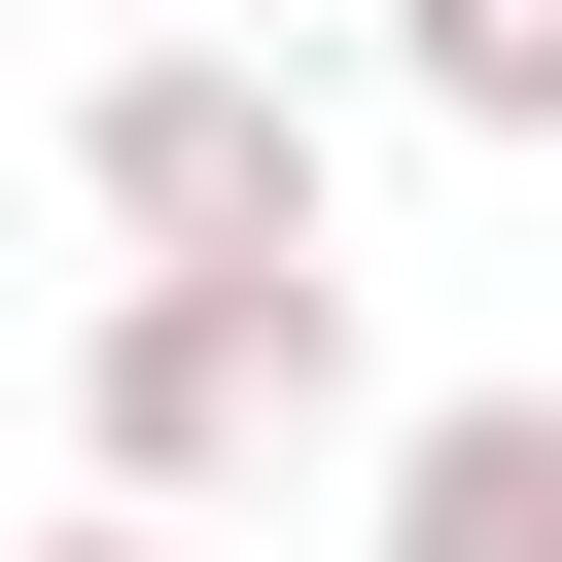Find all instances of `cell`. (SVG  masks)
I'll use <instances>...</instances> for the list:
<instances>
[{"mask_svg": "<svg viewBox=\"0 0 562 562\" xmlns=\"http://www.w3.org/2000/svg\"><path fill=\"white\" fill-rule=\"evenodd\" d=\"M281 422H351V246H246V281H105L70 316V457L105 492H246Z\"/></svg>", "mask_w": 562, "mask_h": 562, "instance_id": "1", "label": "cell"}, {"mask_svg": "<svg viewBox=\"0 0 562 562\" xmlns=\"http://www.w3.org/2000/svg\"><path fill=\"white\" fill-rule=\"evenodd\" d=\"M70 211H105L140 281H246V246H351V140H316L281 35H140V70L70 105Z\"/></svg>", "mask_w": 562, "mask_h": 562, "instance_id": "2", "label": "cell"}, {"mask_svg": "<svg viewBox=\"0 0 562 562\" xmlns=\"http://www.w3.org/2000/svg\"><path fill=\"white\" fill-rule=\"evenodd\" d=\"M386 562H562V386H422L386 422Z\"/></svg>", "mask_w": 562, "mask_h": 562, "instance_id": "3", "label": "cell"}, {"mask_svg": "<svg viewBox=\"0 0 562 562\" xmlns=\"http://www.w3.org/2000/svg\"><path fill=\"white\" fill-rule=\"evenodd\" d=\"M386 105L422 140H562V0H386Z\"/></svg>", "mask_w": 562, "mask_h": 562, "instance_id": "4", "label": "cell"}, {"mask_svg": "<svg viewBox=\"0 0 562 562\" xmlns=\"http://www.w3.org/2000/svg\"><path fill=\"white\" fill-rule=\"evenodd\" d=\"M35 562H176V492H70V527H35Z\"/></svg>", "mask_w": 562, "mask_h": 562, "instance_id": "5", "label": "cell"}, {"mask_svg": "<svg viewBox=\"0 0 562 562\" xmlns=\"http://www.w3.org/2000/svg\"><path fill=\"white\" fill-rule=\"evenodd\" d=\"M176 35H281V0H176Z\"/></svg>", "mask_w": 562, "mask_h": 562, "instance_id": "6", "label": "cell"}]
</instances>
